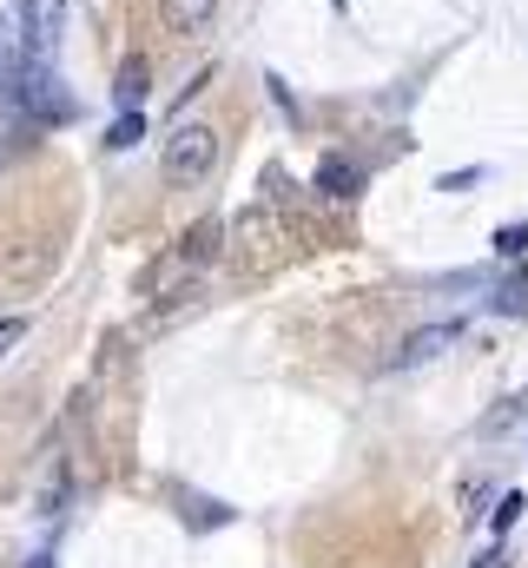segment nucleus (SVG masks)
Listing matches in <instances>:
<instances>
[{"mask_svg": "<svg viewBox=\"0 0 528 568\" xmlns=\"http://www.w3.org/2000/svg\"><path fill=\"white\" fill-rule=\"evenodd\" d=\"M13 73H20V67H7V60H0V93H7V87H13Z\"/></svg>", "mask_w": 528, "mask_h": 568, "instance_id": "obj_12", "label": "nucleus"}, {"mask_svg": "<svg viewBox=\"0 0 528 568\" xmlns=\"http://www.w3.org/2000/svg\"><path fill=\"white\" fill-rule=\"evenodd\" d=\"M219 239H225V225H219V219H199V225H192V232H185V239L145 272V297H172L179 284H192L212 258H219Z\"/></svg>", "mask_w": 528, "mask_h": 568, "instance_id": "obj_1", "label": "nucleus"}, {"mask_svg": "<svg viewBox=\"0 0 528 568\" xmlns=\"http://www.w3.org/2000/svg\"><path fill=\"white\" fill-rule=\"evenodd\" d=\"M516 516H522V496H502L496 503V529H516Z\"/></svg>", "mask_w": 528, "mask_h": 568, "instance_id": "obj_11", "label": "nucleus"}, {"mask_svg": "<svg viewBox=\"0 0 528 568\" xmlns=\"http://www.w3.org/2000/svg\"><path fill=\"white\" fill-rule=\"evenodd\" d=\"M476 568H502V556H483V562H476Z\"/></svg>", "mask_w": 528, "mask_h": 568, "instance_id": "obj_13", "label": "nucleus"}, {"mask_svg": "<svg viewBox=\"0 0 528 568\" xmlns=\"http://www.w3.org/2000/svg\"><path fill=\"white\" fill-rule=\"evenodd\" d=\"M113 100H120V113H139V106H145V60H126V67H120Z\"/></svg>", "mask_w": 528, "mask_h": 568, "instance_id": "obj_8", "label": "nucleus"}, {"mask_svg": "<svg viewBox=\"0 0 528 568\" xmlns=\"http://www.w3.org/2000/svg\"><path fill=\"white\" fill-rule=\"evenodd\" d=\"M456 337H463V324H429V331H416V337H403V344H396L390 364H396V371H416V364L443 357V351H449Z\"/></svg>", "mask_w": 528, "mask_h": 568, "instance_id": "obj_5", "label": "nucleus"}, {"mask_svg": "<svg viewBox=\"0 0 528 568\" xmlns=\"http://www.w3.org/2000/svg\"><path fill=\"white\" fill-rule=\"evenodd\" d=\"M13 100H20L40 126H67V120H73V93L53 80V67H47V60H27V67L13 73Z\"/></svg>", "mask_w": 528, "mask_h": 568, "instance_id": "obj_3", "label": "nucleus"}, {"mask_svg": "<svg viewBox=\"0 0 528 568\" xmlns=\"http://www.w3.org/2000/svg\"><path fill=\"white\" fill-rule=\"evenodd\" d=\"M212 13H219V0H159V20H165L172 33H205Z\"/></svg>", "mask_w": 528, "mask_h": 568, "instance_id": "obj_6", "label": "nucleus"}, {"mask_svg": "<svg viewBox=\"0 0 528 568\" xmlns=\"http://www.w3.org/2000/svg\"><path fill=\"white\" fill-rule=\"evenodd\" d=\"M20 33H27V60H53L67 40V0H20Z\"/></svg>", "mask_w": 528, "mask_h": 568, "instance_id": "obj_4", "label": "nucleus"}, {"mask_svg": "<svg viewBox=\"0 0 528 568\" xmlns=\"http://www.w3.org/2000/svg\"><path fill=\"white\" fill-rule=\"evenodd\" d=\"M20 337H27V317H0V357H7Z\"/></svg>", "mask_w": 528, "mask_h": 568, "instance_id": "obj_10", "label": "nucleus"}, {"mask_svg": "<svg viewBox=\"0 0 528 568\" xmlns=\"http://www.w3.org/2000/svg\"><path fill=\"white\" fill-rule=\"evenodd\" d=\"M212 165H219V126H205V120H179L172 140H165V152H159L165 185H205Z\"/></svg>", "mask_w": 528, "mask_h": 568, "instance_id": "obj_2", "label": "nucleus"}, {"mask_svg": "<svg viewBox=\"0 0 528 568\" xmlns=\"http://www.w3.org/2000/svg\"><path fill=\"white\" fill-rule=\"evenodd\" d=\"M139 140H145V113H120V120H113V133H106L113 152H126V145H139Z\"/></svg>", "mask_w": 528, "mask_h": 568, "instance_id": "obj_9", "label": "nucleus"}, {"mask_svg": "<svg viewBox=\"0 0 528 568\" xmlns=\"http://www.w3.org/2000/svg\"><path fill=\"white\" fill-rule=\"evenodd\" d=\"M317 192H324V199H357V192H364V165L324 159V165H317Z\"/></svg>", "mask_w": 528, "mask_h": 568, "instance_id": "obj_7", "label": "nucleus"}, {"mask_svg": "<svg viewBox=\"0 0 528 568\" xmlns=\"http://www.w3.org/2000/svg\"><path fill=\"white\" fill-rule=\"evenodd\" d=\"M33 568H47V562H33Z\"/></svg>", "mask_w": 528, "mask_h": 568, "instance_id": "obj_14", "label": "nucleus"}, {"mask_svg": "<svg viewBox=\"0 0 528 568\" xmlns=\"http://www.w3.org/2000/svg\"><path fill=\"white\" fill-rule=\"evenodd\" d=\"M337 7H344V0H337Z\"/></svg>", "mask_w": 528, "mask_h": 568, "instance_id": "obj_15", "label": "nucleus"}]
</instances>
